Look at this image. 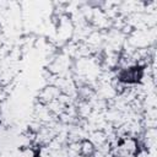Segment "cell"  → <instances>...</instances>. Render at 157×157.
Here are the masks:
<instances>
[{
  "mask_svg": "<svg viewBox=\"0 0 157 157\" xmlns=\"http://www.w3.org/2000/svg\"><path fill=\"white\" fill-rule=\"evenodd\" d=\"M145 76V67L142 65H130L125 67H119L117 72V80L123 86L136 85L142 81Z\"/></svg>",
  "mask_w": 157,
  "mask_h": 157,
  "instance_id": "6da1fadb",
  "label": "cell"
},
{
  "mask_svg": "<svg viewBox=\"0 0 157 157\" xmlns=\"http://www.w3.org/2000/svg\"><path fill=\"white\" fill-rule=\"evenodd\" d=\"M20 157H39V151L33 147V145L22 146L20 150Z\"/></svg>",
  "mask_w": 157,
  "mask_h": 157,
  "instance_id": "277c9868",
  "label": "cell"
},
{
  "mask_svg": "<svg viewBox=\"0 0 157 157\" xmlns=\"http://www.w3.org/2000/svg\"><path fill=\"white\" fill-rule=\"evenodd\" d=\"M60 94H61V92H60V90H59L58 87H55V86H48V87H45V88L40 92V94H39V101H40V103H43L44 105H48L49 103H52V102H54L55 99H58V98L60 97Z\"/></svg>",
  "mask_w": 157,
  "mask_h": 157,
  "instance_id": "3957f363",
  "label": "cell"
},
{
  "mask_svg": "<svg viewBox=\"0 0 157 157\" xmlns=\"http://www.w3.org/2000/svg\"><path fill=\"white\" fill-rule=\"evenodd\" d=\"M113 157H114V156H113Z\"/></svg>",
  "mask_w": 157,
  "mask_h": 157,
  "instance_id": "5b68a950",
  "label": "cell"
},
{
  "mask_svg": "<svg viewBox=\"0 0 157 157\" xmlns=\"http://www.w3.org/2000/svg\"><path fill=\"white\" fill-rule=\"evenodd\" d=\"M76 153L80 157H93L96 155V146L90 139H81L76 142Z\"/></svg>",
  "mask_w": 157,
  "mask_h": 157,
  "instance_id": "7a4b0ae2",
  "label": "cell"
}]
</instances>
